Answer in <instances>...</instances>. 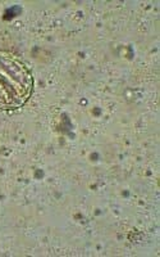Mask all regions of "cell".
Masks as SVG:
<instances>
[{
  "label": "cell",
  "mask_w": 160,
  "mask_h": 257,
  "mask_svg": "<svg viewBox=\"0 0 160 257\" xmlns=\"http://www.w3.org/2000/svg\"><path fill=\"white\" fill-rule=\"evenodd\" d=\"M34 91V77L24 62L0 53V109L24 107Z\"/></svg>",
  "instance_id": "6da1fadb"
}]
</instances>
